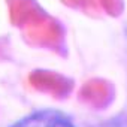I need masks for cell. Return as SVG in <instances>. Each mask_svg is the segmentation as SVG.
I'll return each instance as SVG.
<instances>
[{
	"instance_id": "6da1fadb",
	"label": "cell",
	"mask_w": 127,
	"mask_h": 127,
	"mask_svg": "<svg viewBox=\"0 0 127 127\" xmlns=\"http://www.w3.org/2000/svg\"><path fill=\"white\" fill-rule=\"evenodd\" d=\"M9 127H73L70 120L58 111H37L33 112Z\"/></svg>"
}]
</instances>
